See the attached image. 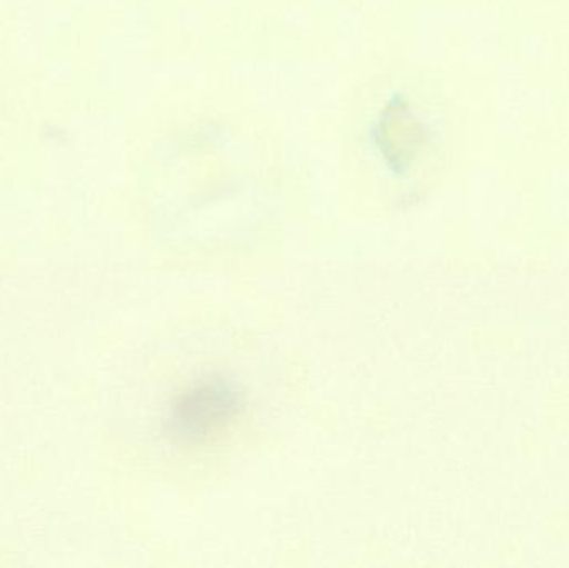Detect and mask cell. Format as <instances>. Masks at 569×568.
<instances>
[{"instance_id": "6da1fadb", "label": "cell", "mask_w": 569, "mask_h": 568, "mask_svg": "<svg viewBox=\"0 0 569 568\" xmlns=\"http://www.w3.org/2000/svg\"><path fill=\"white\" fill-rule=\"evenodd\" d=\"M242 393L223 377H207L180 393L167 417V432L183 444L203 442L236 419Z\"/></svg>"}]
</instances>
